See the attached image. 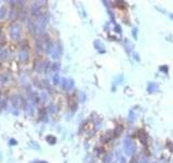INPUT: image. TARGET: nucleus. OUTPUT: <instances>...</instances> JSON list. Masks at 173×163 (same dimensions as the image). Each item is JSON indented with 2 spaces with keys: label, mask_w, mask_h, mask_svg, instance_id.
<instances>
[{
  "label": "nucleus",
  "mask_w": 173,
  "mask_h": 163,
  "mask_svg": "<svg viewBox=\"0 0 173 163\" xmlns=\"http://www.w3.org/2000/svg\"><path fill=\"white\" fill-rule=\"evenodd\" d=\"M123 151L127 156H132L135 152V144L131 138H126L123 140Z\"/></svg>",
  "instance_id": "obj_1"
},
{
  "label": "nucleus",
  "mask_w": 173,
  "mask_h": 163,
  "mask_svg": "<svg viewBox=\"0 0 173 163\" xmlns=\"http://www.w3.org/2000/svg\"><path fill=\"white\" fill-rule=\"evenodd\" d=\"M48 52L51 54L53 59H58L61 56L62 49H61L60 45H50L48 48Z\"/></svg>",
  "instance_id": "obj_2"
},
{
  "label": "nucleus",
  "mask_w": 173,
  "mask_h": 163,
  "mask_svg": "<svg viewBox=\"0 0 173 163\" xmlns=\"http://www.w3.org/2000/svg\"><path fill=\"white\" fill-rule=\"evenodd\" d=\"M46 24H47V19L45 15H41L39 17V19L37 20V22H36V27L38 29V32L41 33V32H43V29L46 27Z\"/></svg>",
  "instance_id": "obj_3"
},
{
  "label": "nucleus",
  "mask_w": 173,
  "mask_h": 163,
  "mask_svg": "<svg viewBox=\"0 0 173 163\" xmlns=\"http://www.w3.org/2000/svg\"><path fill=\"white\" fill-rule=\"evenodd\" d=\"M10 36L12 39H17L20 37V27L17 25H12L10 28Z\"/></svg>",
  "instance_id": "obj_4"
},
{
  "label": "nucleus",
  "mask_w": 173,
  "mask_h": 163,
  "mask_svg": "<svg viewBox=\"0 0 173 163\" xmlns=\"http://www.w3.org/2000/svg\"><path fill=\"white\" fill-rule=\"evenodd\" d=\"M158 90V85L156 84V83H154V82H150V83H148V86H147V91L149 93H155V91H157Z\"/></svg>",
  "instance_id": "obj_5"
},
{
  "label": "nucleus",
  "mask_w": 173,
  "mask_h": 163,
  "mask_svg": "<svg viewBox=\"0 0 173 163\" xmlns=\"http://www.w3.org/2000/svg\"><path fill=\"white\" fill-rule=\"evenodd\" d=\"M138 138H140V140L143 142V145H146L147 144V135H146V133L145 132H143V131H141L140 133H138Z\"/></svg>",
  "instance_id": "obj_6"
},
{
  "label": "nucleus",
  "mask_w": 173,
  "mask_h": 163,
  "mask_svg": "<svg viewBox=\"0 0 173 163\" xmlns=\"http://www.w3.org/2000/svg\"><path fill=\"white\" fill-rule=\"evenodd\" d=\"M94 46L96 47V49H98V50H101V52H104L103 50H102V49H103V48H104V45H103V44H102V42H101V40H98V39H96V40L94 41Z\"/></svg>",
  "instance_id": "obj_7"
},
{
  "label": "nucleus",
  "mask_w": 173,
  "mask_h": 163,
  "mask_svg": "<svg viewBox=\"0 0 173 163\" xmlns=\"http://www.w3.org/2000/svg\"><path fill=\"white\" fill-rule=\"evenodd\" d=\"M73 87H74V81H73V80H66L65 88H66V89H71Z\"/></svg>",
  "instance_id": "obj_8"
},
{
  "label": "nucleus",
  "mask_w": 173,
  "mask_h": 163,
  "mask_svg": "<svg viewBox=\"0 0 173 163\" xmlns=\"http://www.w3.org/2000/svg\"><path fill=\"white\" fill-rule=\"evenodd\" d=\"M27 57H28V53L26 52L25 50H23V51L20 52V59H21L22 61H26V60H27Z\"/></svg>",
  "instance_id": "obj_9"
},
{
  "label": "nucleus",
  "mask_w": 173,
  "mask_h": 163,
  "mask_svg": "<svg viewBox=\"0 0 173 163\" xmlns=\"http://www.w3.org/2000/svg\"><path fill=\"white\" fill-rule=\"evenodd\" d=\"M47 141H48L50 145H54L55 141H56V139H55L54 136H48V137H47Z\"/></svg>",
  "instance_id": "obj_10"
},
{
  "label": "nucleus",
  "mask_w": 173,
  "mask_h": 163,
  "mask_svg": "<svg viewBox=\"0 0 173 163\" xmlns=\"http://www.w3.org/2000/svg\"><path fill=\"white\" fill-rule=\"evenodd\" d=\"M5 12H6V8L2 7L1 10H0V19H3L5 17H6V13H5Z\"/></svg>",
  "instance_id": "obj_11"
},
{
  "label": "nucleus",
  "mask_w": 173,
  "mask_h": 163,
  "mask_svg": "<svg viewBox=\"0 0 173 163\" xmlns=\"http://www.w3.org/2000/svg\"><path fill=\"white\" fill-rule=\"evenodd\" d=\"M111 159H113V157H111V154H107V156L105 157V160H104V163H110V162H111Z\"/></svg>",
  "instance_id": "obj_12"
},
{
  "label": "nucleus",
  "mask_w": 173,
  "mask_h": 163,
  "mask_svg": "<svg viewBox=\"0 0 173 163\" xmlns=\"http://www.w3.org/2000/svg\"><path fill=\"white\" fill-rule=\"evenodd\" d=\"M53 83H54L55 85H58V83H60V81H58V74H55V75L53 76Z\"/></svg>",
  "instance_id": "obj_13"
},
{
  "label": "nucleus",
  "mask_w": 173,
  "mask_h": 163,
  "mask_svg": "<svg viewBox=\"0 0 173 163\" xmlns=\"http://www.w3.org/2000/svg\"><path fill=\"white\" fill-rule=\"evenodd\" d=\"M132 32H133V36H134V38L136 39V38H138V28H136V27H134Z\"/></svg>",
  "instance_id": "obj_14"
},
{
  "label": "nucleus",
  "mask_w": 173,
  "mask_h": 163,
  "mask_svg": "<svg viewBox=\"0 0 173 163\" xmlns=\"http://www.w3.org/2000/svg\"><path fill=\"white\" fill-rule=\"evenodd\" d=\"M160 71H162V72H164V73H167L168 72V68L167 66H160V69H159Z\"/></svg>",
  "instance_id": "obj_15"
},
{
  "label": "nucleus",
  "mask_w": 173,
  "mask_h": 163,
  "mask_svg": "<svg viewBox=\"0 0 173 163\" xmlns=\"http://www.w3.org/2000/svg\"><path fill=\"white\" fill-rule=\"evenodd\" d=\"M134 114H133V112H130V119H129V121H130V122H131V121H133V120H134Z\"/></svg>",
  "instance_id": "obj_16"
},
{
  "label": "nucleus",
  "mask_w": 173,
  "mask_h": 163,
  "mask_svg": "<svg viewBox=\"0 0 173 163\" xmlns=\"http://www.w3.org/2000/svg\"><path fill=\"white\" fill-rule=\"evenodd\" d=\"M119 158H120V163H127V162H126V159H125L123 157L119 156Z\"/></svg>",
  "instance_id": "obj_17"
},
{
  "label": "nucleus",
  "mask_w": 173,
  "mask_h": 163,
  "mask_svg": "<svg viewBox=\"0 0 173 163\" xmlns=\"http://www.w3.org/2000/svg\"><path fill=\"white\" fill-rule=\"evenodd\" d=\"M10 142H11V145H15V142H16V141H15L14 139H11V140H10Z\"/></svg>",
  "instance_id": "obj_18"
},
{
  "label": "nucleus",
  "mask_w": 173,
  "mask_h": 163,
  "mask_svg": "<svg viewBox=\"0 0 173 163\" xmlns=\"http://www.w3.org/2000/svg\"><path fill=\"white\" fill-rule=\"evenodd\" d=\"M170 18H171V19L173 20V14H171V15H170Z\"/></svg>",
  "instance_id": "obj_19"
},
{
  "label": "nucleus",
  "mask_w": 173,
  "mask_h": 163,
  "mask_svg": "<svg viewBox=\"0 0 173 163\" xmlns=\"http://www.w3.org/2000/svg\"><path fill=\"white\" fill-rule=\"evenodd\" d=\"M43 163H45V162H43Z\"/></svg>",
  "instance_id": "obj_20"
}]
</instances>
